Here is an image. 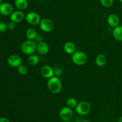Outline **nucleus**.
Here are the masks:
<instances>
[{
  "label": "nucleus",
  "instance_id": "obj_9",
  "mask_svg": "<svg viewBox=\"0 0 122 122\" xmlns=\"http://www.w3.org/2000/svg\"><path fill=\"white\" fill-rule=\"evenodd\" d=\"M25 16L24 13L21 10H17L13 12L10 15L11 21H13L15 23H19L21 22L25 19Z\"/></svg>",
  "mask_w": 122,
  "mask_h": 122
},
{
  "label": "nucleus",
  "instance_id": "obj_8",
  "mask_svg": "<svg viewBox=\"0 0 122 122\" xmlns=\"http://www.w3.org/2000/svg\"><path fill=\"white\" fill-rule=\"evenodd\" d=\"M7 63L8 65L12 67H18L22 63V60L18 55L13 54L8 57Z\"/></svg>",
  "mask_w": 122,
  "mask_h": 122
},
{
  "label": "nucleus",
  "instance_id": "obj_32",
  "mask_svg": "<svg viewBox=\"0 0 122 122\" xmlns=\"http://www.w3.org/2000/svg\"><path fill=\"white\" fill-rule=\"evenodd\" d=\"M119 1H120V2H122V0H119Z\"/></svg>",
  "mask_w": 122,
  "mask_h": 122
},
{
  "label": "nucleus",
  "instance_id": "obj_17",
  "mask_svg": "<svg viewBox=\"0 0 122 122\" xmlns=\"http://www.w3.org/2000/svg\"><path fill=\"white\" fill-rule=\"evenodd\" d=\"M106 62H107V59L106 56L102 54L98 55L95 58V63L98 67L104 66L106 64Z\"/></svg>",
  "mask_w": 122,
  "mask_h": 122
},
{
  "label": "nucleus",
  "instance_id": "obj_4",
  "mask_svg": "<svg viewBox=\"0 0 122 122\" xmlns=\"http://www.w3.org/2000/svg\"><path fill=\"white\" fill-rule=\"evenodd\" d=\"M76 113L81 116H85L90 112L91 106L90 103L87 101H82L77 104L75 108Z\"/></svg>",
  "mask_w": 122,
  "mask_h": 122
},
{
  "label": "nucleus",
  "instance_id": "obj_1",
  "mask_svg": "<svg viewBox=\"0 0 122 122\" xmlns=\"http://www.w3.org/2000/svg\"><path fill=\"white\" fill-rule=\"evenodd\" d=\"M47 86L49 91L52 94H57L60 92L62 89V84L60 79L57 76H52L48 79L47 81Z\"/></svg>",
  "mask_w": 122,
  "mask_h": 122
},
{
  "label": "nucleus",
  "instance_id": "obj_13",
  "mask_svg": "<svg viewBox=\"0 0 122 122\" xmlns=\"http://www.w3.org/2000/svg\"><path fill=\"white\" fill-rule=\"evenodd\" d=\"M107 23L110 26L112 27H116L119 26V23H120V19L118 15L116 14H112L109 15L107 19Z\"/></svg>",
  "mask_w": 122,
  "mask_h": 122
},
{
  "label": "nucleus",
  "instance_id": "obj_19",
  "mask_svg": "<svg viewBox=\"0 0 122 122\" xmlns=\"http://www.w3.org/2000/svg\"><path fill=\"white\" fill-rule=\"evenodd\" d=\"M39 58L35 54L30 55L28 58V63L31 66H35L39 63Z\"/></svg>",
  "mask_w": 122,
  "mask_h": 122
},
{
  "label": "nucleus",
  "instance_id": "obj_5",
  "mask_svg": "<svg viewBox=\"0 0 122 122\" xmlns=\"http://www.w3.org/2000/svg\"><path fill=\"white\" fill-rule=\"evenodd\" d=\"M26 21L29 24L33 26L39 25L40 21L41 20V17L37 13L34 11H30L27 13L25 17Z\"/></svg>",
  "mask_w": 122,
  "mask_h": 122
},
{
  "label": "nucleus",
  "instance_id": "obj_16",
  "mask_svg": "<svg viewBox=\"0 0 122 122\" xmlns=\"http://www.w3.org/2000/svg\"><path fill=\"white\" fill-rule=\"evenodd\" d=\"M15 5L19 10H24L26 9L28 6L27 0H15Z\"/></svg>",
  "mask_w": 122,
  "mask_h": 122
},
{
  "label": "nucleus",
  "instance_id": "obj_14",
  "mask_svg": "<svg viewBox=\"0 0 122 122\" xmlns=\"http://www.w3.org/2000/svg\"><path fill=\"white\" fill-rule=\"evenodd\" d=\"M63 49L66 53L68 54H73L74 52H76V46L71 42H67L65 43L63 46Z\"/></svg>",
  "mask_w": 122,
  "mask_h": 122
},
{
  "label": "nucleus",
  "instance_id": "obj_7",
  "mask_svg": "<svg viewBox=\"0 0 122 122\" xmlns=\"http://www.w3.org/2000/svg\"><path fill=\"white\" fill-rule=\"evenodd\" d=\"M73 115V112L72 108L67 106L62 108L59 112L60 118L63 121L69 120L72 117Z\"/></svg>",
  "mask_w": 122,
  "mask_h": 122
},
{
  "label": "nucleus",
  "instance_id": "obj_3",
  "mask_svg": "<svg viewBox=\"0 0 122 122\" xmlns=\"http://www.w3.org/2000/svg\"><path fill=\"white\" fill-rule=\"evenodd\" d=\"M88 60L86 54L82 51H76L71 56L73 63L77 66H82L85 64Z\"/></svg>",
  "mask_w": 122,
  "mask_h": 122
},
{
  "label": "nucleus",
  "instance_id": "obj_6",
  "mask_svg": "<svg viewBox=\"0 0 122 122\" xmlns=\"http://www.w3.org/2000/svg\"><path fill=\"white\" fill-rule=\"evenodd\" d=\"M39 27L42 31L48 33L52 30L54 28V24L52 20L47 18H45L41 20Z\"/></svg>",
  "mask_w": 122,
  "mask_h": 122
},
{
  "label": "nucleus",
  "instance_id": "obj_15",
  "mask_svg": "<svg viewBox=\"0 0 122 122\" xmlns=\"http://www.w3.org/2000/svg\"><path fill=\"white\" fill-rule=\"evenodd\" d=\"M113 35L118 41H122V26H117L113 30Z\"/></svg>",
  "mask_w": 122,
  "mask_h": 122
},
{
  "label": "nucleus",
  "instance_id": "obj_24",
  "mask_svg": "<svg viewBox=\"0 0 122 122\" xmlns=\"http://www.w3.org/2000/svg\"><path fill=\"white\" fill-rule=\"evenodd\" d=\"M7 25L4 22H0V32H4L7 29Z\"/></svg>",
  "mask_w": 122,
  "mask_h": 122
},
{
  "label": "nucleus",
  "instance_id": "obj_12",
  "mask_svg": "<svg viewBox=\"0 0 122 122\" xmlns=\"http://www.w3.org/2000/svg\"><path fill=\"white\" fill-rule=\"evenodd\" d=\"M36 51H38V53L41 55H45L49 51V46L44 41L39 42L37 43L36 45Z\"/></svg>",
  "mask_w": 122,
  "mask_h": 122
},
{
  "label": "nucleus",
  "instance_id": "obj_31",
  "mask_svg": "<svg viewBox=\"0 0 122 122\" xmlns=\"http://www.w3.org/2000/svg\"><path fill=\"white\" fill-rule=\"evenodd\" d=\"M62 122H71L69 121V120H65V121H63Z\"/></svg>",
  "mask_w": 122,
  "mask_h": 122
},
{
  "label": "nucleus",
  "instance_id": "obj_22",
  "mask_svg": "<svg viewBox=\"0 0 122 122\" xmlns=\"http://www.w3.org/2000/svg\"><path fill=\"white\" fill-rule=\"evenodd\" d=\"M101 4L104 7H110L113 4L114 0H100Z\"/></svg>",
  "mask_w": 122,
  "mask_h": 122
},
{
  "label": "nucleus",
  "instance_id": "obj_10",
  "mask_svg": "<svg viewBox=\"0 0 122 122\" xmlns=\"http://www.w3.org/2000/svg\"><path fill=\"white\" fill-rule=\"evenodd\" d=\"M41 74L45 78L50 79L54 75V69L50 66H44L41 70Z\"/></svg>",
  "mask_w": 122,
  "mask_h": 122
},
{
  "label": "nucleus",
  "instance_id": "obj_2",
  "mask_svg": "<svg viewBox=\"0 0 122 122\" xmlns=\"http://www.w3.org/2000/svg\"><path fill=\"white\" fill-rule=\"evenodd\" d=\"M37 43L35 41L27 39L21 44L20 50L22 53L26 55H32L36 51Z\"/></svg>",
  "mask_w": 122,
  "mask_h": 122
},
{
  "label": "nucleus",
  "instance_id": "obj_20",
  "mask_svg": "<svg viewBox=\"0 0 122 122\" xmlns=\"http://www.w3.org/2000/svg\"><path fill=\"white\" fill-rule=\"evenodd\" d=\"M77 101L75 98L70 97L66 101V105L67 107H70L71 108H76L77 105Z\"/></svg>",
  "mask_w": 122,
  "mask_h": 122
},
{
  "label": "nucleus",
  "instance_id": "obj_28",
  "mask_svg": "<svg viewBox=\"0 0 122 122\" xmlns=\"http://www.w3.org/2000/svg\"><path fill=\"white\" fill-rule=\"evenodd\" d=\"M117 122H122V116H121L120 118H119Z\"/></svg>",
  "mask_w": 122,
  "mask_h": 122
},
{
  "label": "nucleus",
  "instance_id": "obj_26",
  "mask_svg": "<svg viewBox=\"0 0 122 122\" xmlns=\"http://www.w3.org/2000/svg\"><path fill=\"white\" fill-rule=\"evenodd\" d=\"M42 40H43V37H42V36L41 34L37 35L35 39V42H37V43L39 42L42 41Z\"/></svg>",
  "mask_w": 122,
  "mask_h": 122
},
{
  "label": "nucleus",
  "instance_id": "obj_18",
  "mask_svg": "<svg viewBox=\"0 0 122 122\" xmlns=\"http://www.w3.org/2000/svg\"><path fill=\"white\" fill-rule=\"evenodd\" d=\"M37 35L38 33H37L36 30L33 28L28 29L26 32V37L27 39H29V40L35 41Z\"/></svg>",
  "mask_w": 122,
  "mask_h": 122
},
{
  "label": "nucleus",
  "instance_id": "obj_29",
  "mask_svg": "<svg viewBox=\"0 0 122 122\" xmlns=\"http://www.w3.org/2000/svg\"><path fill=\"white\" fill-rule=\"evenodd\" d=\"M82 122H91L89 120H87V119H85V120H83Z\"/></svg>",
  "mask_w": 122,
  "mask_h": 122
},
{
  "label": "nucleus",
  "instance_id": "obj_27",
  "mask_svg": "<svg viewBox=\"0 0 122 122\" xmlns=\"http://www.w3.org/2000/svg\"><path fill=\"white\" fill-rule=\"evenodd\" d=\"M0 122H10L9 120L6 117L0 118Z\"/></svg>",
  "mask_w": 122,
  "mask_h": 122
},
{
  "label": "nucleus",
  "instance_id": "obj_30",
  "mask_svg": "<svg viewBox=\"0 0 122 122\" xmlns=\"http://www.w3.org/2000/svg\"><path fill=\"white\" fill-rule=\"evenodd\" d=\"M2 0H0V5L2 4Z\"/></svg>",
  "mask_w": 122,
  "mask_h": 122
},
{
  "label": "nucleus",
  "instance_id": "obj_25",
  "mask_svg": "<svg viewBox=\"0 0 122 122\" xmlns=\"http://www.w3.org/2000/svg\"><path fill=\"white\" fill-rule=\"evenodd\" d=\"M15 23L11 21L10 22L8 23V25H7V28H8V29L10 30H14V28H15Z\"/></svg>",
  "mask_w": 122,
  "mask_h": 122
},
{
  "label": "nucleus",
  "instance_id": "obj_33",
  "mask_svg": "<svg viewBox=\"0 0 122 122\" xmlns=\"http://www.w3.org/2000/svg\"></svg>",
  "mask_w": 122,
  "mask_h": 122
},
{
  "label": "nucleus",
  "instance_id": "obj_11",
  "mask_svg": "<svg viewBox=\"0 0 122 122\" xmlns=\"http://www.w3.org/2000/svg\"><path fill=\"white\" fill-rule=\"evenodd\" d=\"M13 7L8 2H2L0 5V14L3 15H11L13 13Z\"/></svg>",
  "mask_w": 122,
  "mask_h": 122
},
{
  "label": "nucleus",
  "instance_id": "obj_21",
  "mask_svg": "<svg viewBox=\"0 0 122 122\" xmlns=\"http://www.w3.org/2000/svg\"><path fill=\"white\" fill-rule=\"evenodd\" d=\"M17 71L20 75L25 76V75H26L27 74V71H28V69H27V67L26 66L21 64V65L17 67Z\"/></svg>",
  "mask_w": 122,
  "mask_h": 122
},
{
  "label": "nucleus",
  "instance_id": "obj_23",
  "mask_svg": "<svg viewBox=\"0 0 122 122\" xmlns=\"http://www.w3.org/2000/svg\"><path fill=\"white\" fill-rule=\"evenodd\" d=\"M54 75H56V76L58 77L63 74V68L60 66H58L54 69Z\"/></svg>",
  "mask_w": 122,
  "mask_h": 122
}]
</instances>
